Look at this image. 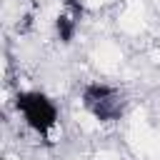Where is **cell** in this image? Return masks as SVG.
I'll list each match as a JSON object with an SVG mask.
<instances>
[{"label": "cell", "instance_id": "3957f363", "mask_svg": "<svg viewBox=\"0 0 160 160\" xmlns=\"http://www.w3.org/2000/svg\"><path fill=\"white\" fill-rule=\"evenodd\" d=\"M78 25H80V20H75L72 15H68L65 10L58 15V20H55V32H58V40L60 42H72V38H75V32H78Z\"/></svg>", "mask_w": 160, "mask_h": 160}, {"label": "cell", "instance_id": "7a4b0ae2", "mask_svg": "<svg viewBox=\"0 0 160 160\" xmlns=\"http://www.w3.org/2000/svg\"><path fill=\"white\" fill-rule=\"evenodd\" d=\"M82 108L98 122H118L125 112V98L115 85L108 82H88L82 88Z\"/></svg>", "mask_w": 160, "mask_h": 160}, {"label": "cell", "instance_id": "6da1fadb", "mask_svg": "<svg viewBox=\"0 0 160 160\" xmlns=\"http://www.w3.org/2000/svg\"><path fill=\"white\" fill-rule=\"evenodd\" d=\"M15 110L22 118V122L40 138H48L60 120L58 105L40 90H20L15 95Z\"/></svg>", "mask_w": 160, "mask_h": 160}]
</instances>
